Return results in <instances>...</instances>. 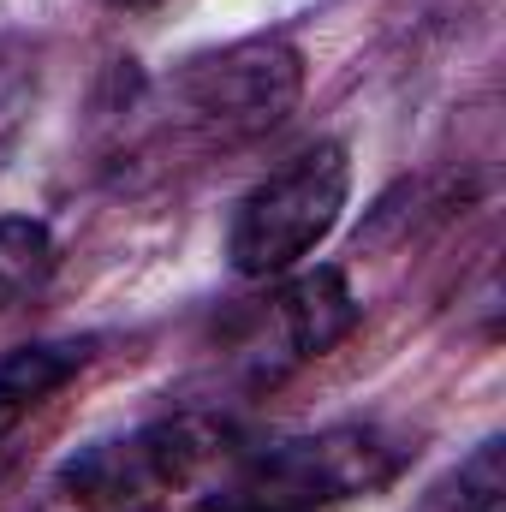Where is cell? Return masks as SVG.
I'll return each mask as SVG.
<instances>
[{"label":"cell","instance_id":"cell-1","mask_svg":"<svg viewBox=\"0 0 506 512\" xmlns=\"http://www.w3.org/2000/svg\"><path fill=\"white\" fill-rule=\"evenodd\" d=\"M304 96V60L286 36H251L221 54L185 60L155 96L143 120L149 155H215L256 143L280 126Z\"/></svg>","mask_w":506,"mask_h":512},{"label":"cell","instance_id":"cell-2","mask_svg":"<svg viewBox=\"0 0 506 512\" xmlns=\"http://www.w3.org/2000/svg\"><path fill=\"white\" fill-rule=\"evenodd\" d=\"M221 441V423L197 411L137 423L66 459L24 512H167L221 459Z\"/></svg>","mask_w":506,"mask_h":512},{"label":"cell","instance_id":"cell-3","mask_svg":"<svg viewBox=\"0 0 506 512\" xmlns=\"http://www.w3.org/2000/svg\"><path fill=\"white\" fill-rule=\"evenodd\" d=\"M405 465H411L405 435H393L381 423H340V429H316V435H298V441H280V447L256 453L215 495L209 512L340 507V501H358V495H376L387 483H399Z\"/></svg>","mask_w":506,"mask_h":512},{"label":"cell","instance_id":"cell-4","mask_svg":"<svg viewBox=\"0 0 506 512\" xmlns=\"http://www.w3.org/2000/svg\"><path fill=\"white\" fill-rule=\"evenodd\" d=\"M346 191H352V161L340 143H310L292 161H280L233 215V233H227L233 268L245 280L292 274L340 227Z\"/></svg>","mask_w":506,"mask_h":512},{"label":"cell","instance_id":"cell-5","mask_svg":"<svg viewBox=\"0 0 506 512\" xmlns=\"http://www.w3.org/2000/svg\"><path fill=\"white\" fill-rule=\"evenodd\" d=\"M352 328H358V298L340 280V268H310V274H292L274 298H262V310L239 340V358L256 376H286L334 352Z\"/></svg>","mask_w":506,"mask_h":512},{"label":"cell","instance_id":"cell-6","mask_svg":"<svg viewBox=\"0 0 506 512\" xmlns=\"http://www.w3.org/2000/svg\"><path fill=\"white\" fill-rule=\"evenodd\" d=\"M90 340H36L0 358V441L18 435L54 393L78 382L90 370Z\"/></svg>","mask_w":506,"mask_h":512},{"label":"cell","instance_id":"cell-7","mask_svg":"<svg viewBox=\"0 0 506 512\" xmlns=\"http://www.w3.org/2000/svg\"><path fill=\"white\" fill-rule=\"evenodd\" d=\"M411 512H506V453L501 435H489L471 459H459L447 477H435Z\"/></svg>","mask_w":506,"mask_h":512},{"label":"cell","instance_id":"cell-8","mask_svg":"<svg viewBox=\"0 0 506 512\" xmlns=\"http://www.w3.org/2000/svg\"><path fill=\"white\" fill-rule=\"evenodd\" d=\"M48 274H54V233L30 215H6L0 221V316L30 292H42Z\"/></svg>","mask_w":506,"mask_h":512},{"label":"cell","instance_id":"cell-9","mask_svg":"<svg viewBox=\"0 0 506 512\" xmlns=\"http://www.w3.org/2000/svg\"><path fill=\"white\" fill-rule=\"evenodd\" d=\"M30 108H36V66L18 60V54H0V155L24 131Z\"/></svg>","mask_w":506,"mask_h":512},{"label":"cell","instance_id":"cell-10","mask_svg":"<svg viewBox=\"0 0 506 512\" xmlns=\"http://www.w3.org/2000/svg\"><path fill=\"white\" fill-rule=\"evenodd\" d=\"M108 6H126L131 12V6H155V0H108Z\"/></svg>","mask_w":506,"mask_h":512}]
</instances>
